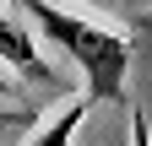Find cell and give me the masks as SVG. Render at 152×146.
<instances>
[{"instance_id": "1", "label": "cell", "mask_w": 152, "mask_h": 146, "mask_svg": "<svg viewBox=\"0 0 152 146\" xmlns=\"http://www.w3.org/2000/svg\"><path fill=\"white\" fill-rule=\"evenodd\" d=\"M16 11H22L27 22H38V33H44L49 43H60V54L82 70L87 103H120L125 98L130 43L120 33L87 22V16H76V11H60V6H49V0H16Z\"/></svg>"}, {"instance_id": "2", "label": "cell", "mask_w": 152, "mask_h": 146, "mask_svg": "<svg viewBox=\"0 0 152 146\" xmlns=\"http://www.w3.org/2000/svg\"><path fill=\"white\" fill-rule=\"evenodd\" d=\"M0 60H6L16 76H33V81H44V87H54L60 76H54V65L38 54V43L27 38V27L16 22V16H6L0 11Z\"/></svg>"}, {"instance_id": "3", "label": "cell", "mask_w": 152, "mask_h": 146, "mask_svg": "<svg viewBox=\"0 0 152 146\" xmlns=\"http://www.w3.org/2000/svg\"><path fill=\"white\" fill-rule=\"evenodd\" d=\"M87 108H92V103H87V92H82V98H71V103H65L60 114H54V119L44 124V130H38V135L27 141V146H71V135H76V124L87 119Z\"/></svg>"}, {"instance_id": "4", "label": "cell", "mask_w": 152, "mask_h": 146, "mask_svg": "<svg viewBox=\"0 0 152 146\" xmlns=\"http://www.w3.org/2000/svg\"><path fill=\"white\" fill-rule=\"evenodd\" d=\"M130 146H152V124H147V114H130Z\"/></svg>"}, {"instance_id": "5", "label": "cell", "mask_w": 152, "mask_h": 146, "mask_svg": "<svg viewBox=\"0 0 152 146\" xmlns=\"http://www.w3.org/2000/svg\"><path fill=\"white\" fill-rule=\"evenodd\" d=\"M0 98H6V103L16 98V87H11V76H6V70H0Z\"/></svg>"}, {"instance_id": "6", "label": "cell", "mask_w": 152, "mask_h": 146, "mask_svg": "<svg viewBox=\"0 0 152 146\" xmlns=\"http://www.w3.org/2000/svg\"><path fill=\"white\" fill-rule=\"evenodd\" d=\"M141 6H152V0H141Z\"/></svg>"}]
</instances>
